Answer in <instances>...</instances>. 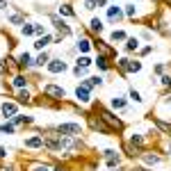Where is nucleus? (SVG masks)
Segmentation results:
<instances>
[{
    "label": "nucleus",
    "instance_id": "obj_15",
    "mask_svg": "<svg viewBox=\"0 0 171 171\" xmlns=\"http://www.w3.org/2000/svg\"><path fill=\"white\" fill-rule=\"evenodd\" d=\"M91 30H94V32H101V30H103V23L98 21V18H94V21H91Z\"/></svg>",
    "mask_w": 171,
    "mask_h": 171
},
{
    "label": "nucleus",
    "instance_id": "obj_25",
    "mask_svg": "<svg viewBox=\"0 0 171 171\" xmlns=\"http://www.w3.org/2000/svg\"><path fill=\"white\" fill-rule=\"evenodd\" d=\"M25 82H27V80H25V78H21V75L14 80V84H16V87H25Z\"/></svg>",
    "mask_w": 171,
    "mask_h": 171
},
{
    "label": "nucleus",
    "instance_id": "obj_26",
    "mask_svg": "<svg viewBox=\"0 0 171 171\" xmlns=\"http://www.w3.org/2000/svg\"><path fill=\"white\" fill-rule=\"evenodd\" d=\"M121 39H126L123 32H114V34H112V41H121Z\"/></svg>",
    "mask_w": 171,
    "mask_h": 171
},
{
    "label": "nucleus",
    "instance_id": "obj_8",
    "mask_svg": "<svg viewBox=\"0 0 171 171\" xmlns=\"http://www.w3.org/2000/svg\"><path fill=\"white\" fill-rule=\"evenodd\" d=\"M96 48L101 50V53L105 55V57H112V55H114V50H110V48H107L105 44H103V41H98V44H96Z\"/></svg>",
    "mask_w": 171,
    "mask_h": 171
},
{
    "label": "nucleus",
    "instance_id": "obj_29",
    "mask_svg": "<svg viewBox=\"0 0 171 171\" xmlns=\"http://www.w3.org/2000/svg\"><path fill=\"white\" fill-rule=\"evenodd\" d=\"M112 105H114V107H123V105H126V103H123L121 98H114V101H112Z\"/></svg>",
    "mask_w": 171,
    "mask_h": 171
},
{
    "label": "nucleus",
    "instance_id": "obj_28",
    "mask_svg": "<svg viewBox=\"0 0 171 171\" xmlns=\"http://www.w3.org/2000/svg\"><path fill=\"white\" fill-rule=\"evenodd\" d=\"M32 32H34L32 25H23V34H32Z\"/></svg>",
    "mask_w": 171,
    "mask_h": 171
},
{
    "label": "nucleus",
    "instance_id": "obj_13",
    "mask_svg": "<svg viewBox=\"0 0 171 171\" xmlns=\"http://www.w3.org/2000/svg\"><path fill=\"white\" fill-rule=\"evenodd\" d=\"M91 126L96 128V130H103V132H107V130H110V128H105L101 121H98V119H91Z\"/></svg>",
    "mask_w": 171,
    "mask_h": 171
},
{
    "label": "nucleus",
    "instance_id": "obj_17",
    "mask_svg": "<svg viewBox=\"0 0 171 171\" xmlns=\"http://www.w3.org/2000/svg\"><path fill=\"white\" fill-rule=\"evenodd\" d=\"M78 48H80V50H82V53H84V50H89V41H87V39H82V41H78Z\"/></svg>",
    "mask_w": 171,
    "mask_h": 171
},
{
    "label": "nucleus",
    "instance_id": "obj_12",
    "mask_svg": "<svg viewBox=\"0 0 171 171\" xmlns=\"http://www.w3.org/2000/svg\"><path fill=\"white\" fill-rule=\"evenodd\" d=\"M119 18H121V12L116 7H110V21H119Z\"/></svg>",
    "mask_w": 171,
    "mask_h": 171
},
{
    "label": "nucleus",
    "instance_id": "obj_3",
    "mask_svg": "<svg viewBox=\"0 0 171 171\" xmlns=\"http://www.w3.org/2000/svg\"><path fill=\"white\" fill-rule=\"evenodd\" d=\"M78 132H80L78 123H64V126H59V135H78Z\"/></svg>",
    "mask_w": 171,
    "mask_h": 171
},
{
    "label": "nucleus",
    "instance_id": "obj_21",
    "mask_svg": "<svg viewBox=\"0 0 171 171\" xmlns=\"http://www.w3.org/2000/svg\"><path fill=\"white\" fill-rule=\"evenodd\" d=\"M0 130H2V132H14V126H12V123H2Z\"/></svg>",
    "mask_w": 171,
    "mask_h": 171
},
{
    "label": "nucleus",
    "instance_id": "obj_35",
    "mask_svg": "<svg viewBox=\"0 0 171 171\" xmlns=\"http://www.w3.org/2000/svg\"><path fill=\"white\" fill-rule=\"evenodd\" d=\"M5 155H7V153H5V148H0V158H5Z\"/></svg>",
    "mask_w": 171,
    "mask_h": 171
},
{
    "label": "nucleus",
    "instance_id": "obj_5",
    "mask_svg": "<svg viewBox=\"0 0 171 171\" xmlns=\"http://www.w3.org/2000/svg\"><path fill=\"white\" fill-rule=\"evenodd\" d=\"M41 144H44V137H32V139H27V141H25L27 148H39Z\"/></svg>",
    "mask_w": 171,
    "mask_h": 171
},
{
    "label": "nucleus",
    "instance_id": "obj_1",
    "mask_svg": "<svg viewBox=\"0 0 171 171\" xmlns=\"http://www.w3.org/2000/svg\"><path fill=\"white\" fill-rule=\"evenodd\" d=\"M44 94H46V96H53V98H57V101H62V98L66 96V94H64V89H62V87H55V84H46V87H44Z\"/></svg>",
    "mask_w": 171,
    "mask_h": 171
},
{
    "label": "nucleus",
    "instance_id": "obj_36",
    "mask_svg": "<svg viewBox=\"0 0 171 171\" xmlns=\"http://www.w3.org/2000/svg\"><path fill=\"white\" fill-rule=\"evenodd\" d=\"M0 7H5V0H0Z\"/></svg>",
    "mask_w": 171,
    "mask_h": 171
},
{
    "label": "nucleus",
    "instance_id": "obj_30",
    "mask_svg": "<svg viewBox=\"0 0 171 171\" xmlns=\"http://www.w3.org/2000/svg\"><path fill=\"white\" fill-rule=\"evenodd\" d=\"M162 84H164V87H171V75H164V78H162Z\"/></svg>",
    "mask_w": 171,
    "mask_h": 171
},
{
    "label": "nucleus",
    "instance_id": "obj_19",
    "mask_svg": "<svg viewBox=\"0 0 171 171\" xmlns=\"http://www.w3.org/2000/svg\"><path fill=\"white\" fill-rule=\"evenodd\" d=\"M18 101H21V103H27V101H30V94H27V91H21V94H18Z\"/></svg>",
    "mask_w": 171,
    "mask_h": 171
},
{
    "label": "nucleus",
    "instance_id": "obj_11",
    "mask_svg": "<svg viewBox=\"0 0 171 171\" xmlns=\"http://www.w3.org/2000/svg\"><path fill=\"white\" fill-rule=\"evenodd\" d=\"M48 44H50V37H48V34H44V37H41V39L37 41L34 46H37V48H44V46H48Z\"/></svg>",
    "mask_w": 171,
    "mask_h": 171
},
{
    "label": "nucleus",
    "instance_id": "obj_10",
    "mask_svg": "<svg viewBox=\"0 0 171 171\" xmlns=\"http://www.w3.org/2000/svg\"><path fill=\"white\" fill-rule=\"evenodd\" d=\"M155 123H158V128H160V130H162V132H169V135H171V126H169V123L160 121V119H155Z\"/></svg>",
    "mask_w": 171,
    "mask_h": 171
},
{
    "label": "nucleus",
    "instance_id": "obj_4",
    "mask_svg": "<svg viewBox=\"0 0 171 171\" xmlns=\"http://www.w3.org/2000/svg\"><path fill=\"white\" fill-rule=\"evenodd\" d=\"M48 69L53 71V73H59V71H64V69H66V64H64V62H59V59H53V62L48 64Z\"/></svg>",
    "mask_w": 171,
    "mask_h": 171
},
{
    "label": "nucleus",
    "instance_id": "obj_38",
    "mask_svg": "<svg viewBox=\"0 0 171 171\" xmlns=\"http://www.w3.org/2000/svg\"><path fill=\"white\" fill-rule=\"evenodd\" d=\"M57 171H62V169H57Z\"/></svg>",
    "mask_w": 171,
    "mask_h": 171
},
{
    "label": "nucleus",
    "instance_id": "obj_22",
    "mask_svg": "<svg viewBox=\"0 0 171 171\" xmlns=\"http://www.w3.org/2000/svg\"><path fill=\"white\" fill-rule=\"evenodd\" d=\"M144 160H146L148 164H158V162H160V158H155V155H146Z\"/></svg>",
    "mask_w": 171,
    "mask_h": 171
},
{
    "label": "nucleus",
    "instance_id": "obj_27",
    "mask_svg": "<svg viewBox=\"0 0 171 171\" xmlns=\"http://www.w3.org/2000/svg\"><path fill=\"white\" fill-rule=\"evenodd\" d=\"M32 119L30 116H16V123H30Z\"/></svg>",
    "mask_w": 171,
    "mask_h": 171
},
{
    "label": "nucleus",
    "instance_id": "obj_16",
    "mask_svg": "<svg viewBox=\"0 0 171 171\" xmlns=\"http://www.w3.org/2000/svg\"><path fill=\"white\" fill-rule=\"evenodd\" d=\"M89 64H91L89 57H80V59H78V66H82V69H84V66H89Z\"/></svg>",
    "mask_w": 171,
    "mask_h": 171
},
{
    "label": "nucleus",
    "instance_id": "obj_6",
    "mask_svg": "<svg viewBox=\"0 0 171 171\" xmlns=\"http://www.w3.org/2000/svg\"><path fill=\"white\" fill-rule=\"evenodd\" d=\"M75 96H78L82 103H87V101H89V91H87V87H78V89H75Z\"/></svg>",
    "mask_w": 171,
    "mask_h": 171
},
{
    "label": "nucleus",
    "instance_id": "obj_37",
    "mask_svg": "<svg viewBox=\"0 0 171 171\" xmlns=\"http://www.w3.org/2000/svg\"><path fill=\"white\" fill-rule=\"evenodd\" d=\"M137 171H146V169H137Z\"/></svg>",
    "mask_w": 171,
    "mask_h": 171
},
{
    "label": "nucleus",
    "instance_id": "obj_34",
    "mask_svg": "<svg viewBox=\"0 0 171 171\" xmlns=\"http://www.w3.org/2000/svg\"><path fill=\"white\" fill-rule=\"evenodd\" d=\"M34 171H48V169H46V167H37Z\"/></svg>",
    "mask_w": 171,
    "mask_h": 171
},
{
    "label": "nucleus",
    "instance_id": "obj_9",
    "mask_svg": "<svg viewBox=\"0 0 171 171\" xmlns=\"http://www.w3.org/2000/svg\"><path fill=\"white\" fill-rule=\"evenodd\" d=\"M14 112H16V105H12V103H5L2 105V114L5 116H12Z\"/></svg>",
    "mask_w": 171,
    "mask_h": 171
},
{
    "label": "nucleus",
    "instance_id": "obj_31",
    "mask_svg": "<svg viewBox=\"0 0 171 171\" xmlns=\"http://www.w3.org/2000/svg\"><path fill=\"white\" fill-rule=\"evenodd\" d=\"M0 73H7V69H5V64L0 62Z\"/></svg>",
    "mask_w": 171,
    "mask_h": 171
},
{
    "label": "nucleus",
    "instance_id": "obj_33",
    "mask_svg": "<svg viewBox=\"0 0 171 171\" xmlns=\"http://www.w3.org/2000/svg\"><path fill=\"white\" fill-rule=\"evenodd\" d=\"M0 171H12V167H0Z\"/></svg>",
    "mask_w": 171,
    "mask_h": 171
},
{
    "label": "nucleus",
    "instance_id": "obj_2",
    "mask_svg": "<svg viewBox=\"0 0 171 171\" xmlns=\"http://www.w3.org/2000/svg\"><path fill=\"white\" fill-rule=\"evenodd\" d=\"M101 116H103V119H105V121H107V123H110V126H112V128H116V130H121V121H119V119H116V116H114V114H112V112H107V110H101Z\"/></svg>",
    "mask_w": 171,
    "mask_h": 171
},
{
    "label": "nucleus",
    "instance_id": "obj_20",
    "mask_svg": "<svg viewBox=\"0 0 171 171\" xmlns=\"http://www.w3.org/2000/svg\"><path fill=\"white\" fill-rule=\"evenodd\" d=\"M46 62H48V55H46V53H44V55H39V57H37V64H39V66H44V64H46Z\"/></svg>",
    "mask_w": 171,
    "mask_h": 171
},
{
    "label": "nucleus",
    "instance_id": "obj_7",
    "mask_svg": "<svg viewBox=\"0 0 171 171\" xmlns=\"http://www.w3.org/2000/svg\"><path fill=\"white\" fill-rule=\"evenodd\" d=\"M53 23H55V27H57V30H59V32H62L64 37H66V34L71 32V30H69V25H66V23H62L59 18H53Z\"/></svg>",
    "mask_w": 171,
    "mask_h": 171
},
{
    "label": "nucleus",
    "instance_id": "obj_14",
    "mask_svg": "<svg viewBox=\"0 0 171 171\" xmlns=\"http://www.w3.org/2000/svg\"><path fill=\"white\" fill-rule=\"evenodd\" d=\"M18 64H21V66H27V64H30V55L23 53L21 57H18Z\"/></svg>",
    "mask_w": 171,
    "mask_h": 171
},
{
    "label": "nucleus",
    "instance_id": "obj_32",
    "mask_svg": "<svg viewBox=\"0 0 171 171\" xmlns=\"http://www.w3.org/2000/svg\"><path fill=\"white\" fill-rule=\"evenodd\" d=\"M105 2H107V0H96V5H98V7H103Z\"/></svg>",
    "mask_w": 171,
    "mask_h": 171
},
{
    "label": "nucleus",
    "instance_id": "obj_23",
    "mask_svg": "<svg viewBox=\"0 0 171 171\" xmlns=\"http://www.w3.org/2000/svg\"><path fill=\"white\" fill-rule=\"evenodd\" d=\"M130 98H132L135 103H141V96H139V91H135V89L130 91Z\"/></svg>",
    "mask_w": 171,
    "mask_h": 171
},
{
    "label": "nucleus",
    "instance_id": "obj_18",
    "mask_svg": "<svg viewBox=\"0 0 171 171\" xmlns=\"http://www.w3.org/2000/svg\"><path fill=\"white\" fill-rule=\"evenodd\" d=\"M62 14H66V16H73V9L69 7V5H62V9H59Z\"/></svg>",
    "mask_w": 171,
    "mask_h": 171
},
{
    "label": "nucleus",
    "instance_id": "obj_24",
    "mask_svg": "<svg viewBox=\"0 0 171 171\" xmlns=\"http://www.w3.org/2000/svg\"><path fill=\"white\" fill-rule=\"evenodd\" d=\"M126 48H128V50H135V48H137V39H128Z\"/></svg>",
    "mask_w": 171,
    "mask_h": 171
}]
</instances>
